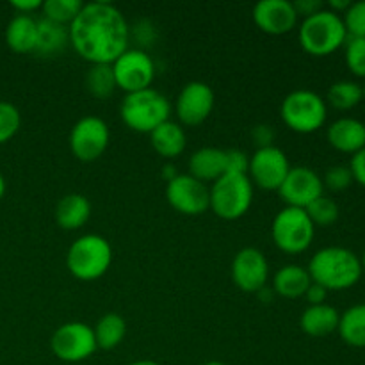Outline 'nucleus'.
I'll return each instance as SVG.
<instances>
[{
  "mask_svg": "<svg viewBox=\"0 0 365 365\" xmlns=\"http://www.w3.org/2000/svg\"><path fill=\"white\" fill-rule=\"evenodd\" d=\"M75 52L91 64H113L130 41V27L125 14L109 2L84 4L68 25Z\"/></svg>",
  "mask_w": 365,
  "mask_h": 365,
  "instance_id": "f257e3e1",
  "label": "nucleus"
},
{
  "mask_svg": "<svg viewBox=\"0 0 365 365\" xmlns=\"http://www.w3.org/2000/svg\"><path fill=\"white\" fill-rule=\"evenodd\" d=\"M314 284L323 285L327 291H346L356 285L362 277V264L355 252L342 246H327L314 253L309 267Z\"/></svg>",
  "mask_w": 365,
  "mask_h": 365,
  "instance_id": "f03ea898",
  "label": "nucleus"
},
{
  "mask_svg": "<svg viewBox=\"0 0 365 365\" xmlns=\"http://www.w3.org/2000/svg\"><path fill=\"white\" fill-rule=\"evenodd\" d=\"M299 45L310 56H328L341 48L348 39L344 20L330 9L317 11L299 25Z\"/></svg>",
  "mask_w": 365,
  "mask_h": 365,
  "instance_id": "7ed1b4c3",
  "label": "nucleus"
},
{
  "mask_svg": "<svg viewBox=\"0 0 365 365\" xmlns=\"http://www.w3.org/2000/svg\"><path fill=\"white\" fill-rule=\"evenodd\" d=\"M171 103L166 96L157 89H143V91L125 95L120 106V116L130 130L150 134L159 125L170 120Z\"/></svg>",
  "mask_w": 365,
  "mask_h": 365,
  "instance_id": "20e7f679",
  "label": "nucleus"
},
{
  "mask_svg": "<svg viewBox=\"0 0 365 365\" xmlns=\"http://www.w3.org/2000/svg\"><path fill=\"white\" fill-rule=\"evenodd\" d=\"M113 264V248L106 237L86 234L75 239L66 253L68 271L77 280L93 282L102 278Z\"/></svg>",
  "mask_w": 365,
  "mask_h": 365,
  "instance_id": "39448f33",
  "label": "nucleus"
},
{
  "mask_svg": "<svg viewBox=\"0 0 365 365\" xmlns=\"http://www.w3.org/2000/svg\"><path fill=\"white\" fill-rule=\"evenodd\" d=\"M210 207L217 217L227 221L239 220L250 210L253 202V184L248 175L225 173L212 184Z\"/></svg>",
  "mask_w": 365,
  "mask_h": 365,
  "instance_id": "423d86ee",
  "label": "nucleus"
},
{
  "mask_svg": "<svg viewBox=\"0 0 365 365\" xmlns=\"http://www.w3.org/2000/svg\"><path fill=\"white\" fill-rule=\"evenodd\" d=\"M284 123L299 134H312L319 130L328 118L327 100L310 89L291 91L280 106Z\"/></svg>",
  "mask_w": 365,
  "mask_h": 365,
  "instance_id": "0eeeda50",
  "label": "nucleus"
},
{
  "mask_svg": "<svg viewBox=\"0 0 365 365\" xmlns=\"http://www.w3.org/2000/svg\"><path fill=\"white\" fill-rule=\"evenodd\" d=\"M271 235L278 250L289 255H296L309 250V246L312 245L316 225L310 221L305 209L285 207L274 216Z\"/></svg>",
  "mask_w": 365,
  "mask_h": 365,
  "instance_id": "6e6552de",
  "label": "nucleus"
},
{
  "mask_svg": "<svg viewBox=\"0 0 365 365\" xmlns=\"http://www.w3.org/2000/svg\"><path fill=\"white\" fill-rule=\"evenodd\" d=\"M116 88L125 93H135L148 89L155 78L153 59L143 48H128L113 64Z\"/></svg>",
  "mask_w": 365,
  "mask_h": 365,
  "instance_id": "1a4fd4ad",
  "label": "nucleus"
},
{
  "mask_svg": "<svg viewBox=\"0 0 365 365\" xmlns=\"http://www.w3.org/2000/svg\"><path fill=\"white\" fill-rule=\"evenodd\" d=\"M53 355L63 362H82L96 351L95 331L86 323H66L61 324L50 341Z\"/></svg>",
  "mask_w": 365,
  "mask_h": 365,
  "instance_id": "9d476101",
  "label": "nucleus"
},
{
  "mask_svg": "<svg viewBox=\"0 0 365 365\" xmlns=\"http://www.w3.org/2000/svg\"><path fill=\"white\" fill-rule=\"evenodd\" d=\"M110 132L106 121L98 116H84L70 132L71 153L82 163H93L109 146Z\"/></svg>",
  "mask_w": 365,
  "mask_h": 365,
  "instance_id": "9b49d317",
  "label": "nucleus"
},
{
  "mask_svg": "<svg viewBox=\"0 0 365 365\" xmlns=\"http://www.w3.org/2000/svg\"><path fill=\"white\" fill-rule=\"evenodd\" d=\"M291 164L284 150L278 146H266L257 148V152L250 157L248 178L252 184L259 185L264 191H278L287 177Z\"/></svg>",
  "mask_w": 365,
  "mask_h": 365,
  "instance_id": "f8f14e48",
  "label": "nucleus"
},
{
  "mask_svg": "<svg viewBox=\"0 0 365 365\" xmlns=\"http://www.w3.org/2000/svg\"><path fill=\"white\" fill-rule=\"evenodd\" d=\"M166 200L175 210L185 216H200L210 207V191L189 173L177 175L168 182Z\"/></svg>",
  "mask_w": 365,
  "mask_h": 365,
  "instance_id": "ddd939ff",
  "label": "nucleus"
},
{
  "mask_svg": "<svg viewBox=\"0 0 365 365\" xmlns=\"http://www.w3.org/2000/svg\"><path fill=\"white\" fill-rule=\"evenodd\" d=\"M214 102L216 98H214L212 88L205 82L192 81L187 82L178 93L177 102H175V113L182 125L196 127L212 114Z\"/></svg>",
  "mask_w": 365,
  "mask_h": 365,
  "instance_id": "4468645a",
  "label": "nucleus"
},
{
  "mask_svg": "<svg viewBox=\"0 0 365 365\" xmlns=\"http://www.w3.org/2000/svg\"><path fill=\"white\" fill-rule=\"evenodd\" d=\"M323 178L309 166L291 168L284 184L278 189L287 207H298V209H307L310 203L323 196Z\"/></svg>",
  "mask_w": 365,
  "mask_h": 365,
  "instance_id": "2eb2a0df",
  "label": "nucleus"
},
{
  "mask_svg": "<svg viewBox=\"0 0 365 365\" xmlns=\"http://www.w3.org/2000/svg\"><path fill=\"white\" fill-rule=\"evenodd\" d=\"M269 264L264 253L257 248H242L232 262V280L241 291L259 292L266 287Z\"/></svg>",
  "mask_w": 365,
  "mask_h": 365,
  "instance_id": "dca6fc26",
  "label": "nucleus"
},
{
  "mask_svg": "<svg viewBox=\"0 0 365 365\" xmlns=\"http://www.w3.org/2000/svg\"><path fill=\"white\" fill-rule=\"evenodd\" d=\"M298 13L291 0H260L253 7V21L267 34H287L298 24Z\"/></svg>",
  "mask_w": 365,
  "mask_h": 365,
  "instance_id": "f3484780",
  "label": "nucleus"
},
{
  "mask_svg": "<svg viewBox=\"0 0 365 365\" xmlns=\"http://www.w3.org/2000/svg\"><path fill=\"white\" fill-rule=\"evenodd\" d=\"M328 143L342 153H351L365 148V123L356 118H339L328 127Z\"/></svg>",
  "mask_w": 365,
  "mask_h": 365,
  "instance_id": "a211bd4d",
  "label": "nucleus"
},
{
  "mask_svg": "<svg viewBox=\"0 0 365 365\" xmlns=\"http://www.w3.org/2000/svg\"><path fill=\"white\" fill-rule=\"evenodd\" d=\"M227 173L225 170V150L205 146L189 157V175L200 182H216Z\"/></svg>",
  "mask_w": 365,
  "mask_h": 365,
  "instance_id": "6ab92c4d",
  "label": "nucleus"
},
{
  "mask_svg": "<svg viewBox=\"0 0 365 365\" xmlns=\"http://www.w3.org/2000/svg\"><path fill=\"white\" fill-rule=\"evenodd\" d=\"M6 43L13 52L32 53L38 45V20L31 14H16L6 27Z\"/></svg>",
  "mask_w": 365,
  "mask_h": 365,
  "instance_id": "aec40b11",
  "label": "nucleus"
},
{
  "mask_svg": "<svg viewBox=\"0 0 365 365\" xmlns=\"http://www.w3.org/2000/svg\"><path fill=\"white\" fill-rule=\"evenodd\" d=\"M339 319H341V314L335 307L321 303V305H310L309 309L303 310L299 327L310 337H327L337 331Z\"/></svg>",
  "mask_w": 365,
  "mask_h": 365,
  "instance_id": "412c9836",
  "label": "nucleus"
},
{
  "mask_svg": "<svg viewBox=\"0 0 365 365\" xmlns=\"http://www.w3.org/2000/svg\"><path fill=\"white\" fill-rule=\"evenodd\" d=\"M91 216V203L84 195L71 192L63 196L56 205V221L64 230H77L88 223Z\"/></svg>",
  "mask_w": 365,
  "mask_h": 365,
  "instance_id": "4be33fe9",
  "label": "nucleus"
},
{
  "mask_svg": "<svg viewBox=\"0 0 365 365\" xmlns=\"http://www.w3.org/2000/svg\"><path fill=\"white\" fill-rule=\"evenodd\" d=\"M150 143H152L153 150L160 157L173 159V157H178L184 152L185 145H187V138H185L182 125L168 120L163 125H159L155 130L150 132Z\"/></svg>",
  "mask_w": 365,
  "mask_h": 365,
  "instance_id": "5701e85b",
  "label": "nucleus"
},
{
  "mask_svg": "<svg viewBox=\"0 0 365 365\" xmlns=\"http://www.w3.org/2000/svg\"><path fill=\"white\" fill-rule=\"evenodd\" d=\"M312 284L309 271L296 264L280 267L273 278V291L280 294L282 298L296 299L305 296L307 289Z\"/></svg>",
  "mask_w": 365,
  "mask_h": 365,
  "instance_id": "b1692460",
  "label": "nucleus"
},
{
  "mask_svg": "<svg viewBox=\"0 0 365 365\" xmlns=\"http://www.w3.org/2000/svg\"><path fill=\"white\" fill-rule=\"evenodd\" d=\"M68 43H70V32L66 25L56 24L46 18L38 20V45L34 53L41 57L57 56Z\"/></svg>",
  "mask_w": 365,
  "mask_h": 365,
  "instance_id": "393cba45",
  "label": "nucleus"
},
{
  "mask_svg": "<svg viewBox=\"0 0 365 365\" xmlns=\"http://www.w3.org/2000/svg\"><path fill=\"white\" fill-rule=\"evenodd\" d=\"M337 331L351 348H365V303L349 307L341 314Z\"/></svg>",
  "mask_w": 365,
  "mask_h": 365,
  "instance_id": "a878e982",
  "label": "nucleus"
},
{
  "mask_svg": "<svg viewBox=\"0 0 365 365\" xmlns=\"http://www.w3.org/2000/svg\"><path fill=\"white\" fill-rule=\"evenodd\" d=\"M93 331H95L96 346L100 349L109 351V349L120 346L121 341L125 339V335H127V323H125V319L120 314L109 312L100 317Z\"/></svg>",
  "mask_w": 365,
  "mask_h": 365,
  "instance_id": "bb28decb",
  "label": "nucleus"
},
{
  "mask_svg": "<svg viewBox=\"0 0 365 365\" xmlns=\"http://www.w3.org/2000/svg\"><path fill=\"white\" fill-rule=\"evenodd\" d=\"M328 103L339 110H349L364 100L362 86L353 81H339L330 86L327 95Z\"/></svg>",
  "mask_w": 365,
  "mask_h": 365,
  "instance_id": "cd10ccee",
  "label": "nucleus"
},
{
  "mask_svg": "<svg viewBox=\"0 0 365 365\" xmlns=\"http://www.w3.org/2000/svg\"><path fill=\"white\" fill-rule=\"evenodd\" d=\"M86 86L88 91L95 98L107 100L116 91V81H114V71L110 64H91L86 75Z\"/></svg>",
  "mask_w": 365,
  "mask_h": 365,
  "instance_id": "c85d7f7f",
  "label": "nucleus"
},
{
  "mask_svg": "<svg viewBox=\"0 0 365 365\" xmlns=\"http://www.w3.org/2000/svg\"><path fill=\"white\" fill-rule=\"evenodd\" d=\"M82 6L84 4L81 0H46V2H43L41 9L46 20H52L68 27L75 20V16L81 13Z\"/></svg>",
  "mask_w": 365,
  "mask_h": 365,
  "instance_id": "c756f323",
  "label": "nucleus"
},
{
  "mask_svg": "<svg viewBox=\"0 0 365 365\" xmlns=\"http://www.w3.org/2000/svg\"><path fill=\"white\" fill-rule=\"evenodd\" d=\"M305 210H307V214H309L310 221H312L314 225H319V227H328V225H334L335 221L339 220V214H341L337 203L324 195L319 196L316 202L310 203Z\"/></svg>",
  "mask_w": 365,
  "mask_h": 365,
  "instance_id": "7c9ffc66",
  "label": "nucleus"
},
{
  "mask_svg": "<svg viewBox=\"0 0 365 365\" xmlns=\"http://www.w3.org/2000/svg\"><path fill=\"white\" fill-rule=\"evenodd\" d=\"M21 116L20 110L13 106L11 102H4L0 100V145L7 143L16 135L20 130Z\"/></svg>",
  "mask_w": 365,
  "mask_h": 365,
  "instance_id": "2f4dec72",
  "label": "nucleus"
},
{
  "mask_svg": "<svg viewBox=\"0 0 365 365\" xmlns=\"http://www.w3.org/2000/svg\"><path fill=\"white\" fill-rule=\"evenodd\" d=\"M346 64L349 71L356 77L365 78V38H353L348 36L346 39Z\"/></svg>",
  "mask_w": 365,
  "mask_h": 365,
  "instance_id": "473e14b6",
  "label": "nucleus"
},
{
  "mask_svg": "<svg viewBox=\"0 0 365 365\" xmlns=\"http://www.w3.org/2000/svg\"><path fill=\"white\" fill-rule=\"evenodd\" d=\"M344 25L348 36L353 38H365V0L351 2L348 11L344 13Z\"/></svg>",
  "mask_w": 365,
  "mask_h": 365,
  "instance_id": "72a5a7b5",
  "label": "nucleus"
},
{
  "mask_svg": "<svg viewBox=\"0 0 365 365\" xmlns=\"http://www.w3.org/2000/svg\"><path fill=\"white\" fill-rule=\"evenodd\" d=\"M351 182H353L351 170H349V166H342V164L328 168L323 178L324 187H328L330 191H335V192L346 191V189L351 185Z\"/></svg>",
  "mask_w": 365,
  "mask_h": 365,
  "instance_id": "f704fd0d",
  "label": "nucleus"
},
{
  "mask_svg": "<svg viewBox=\"0 0 365 365\" xmlns=\"http://www.w3.org/2000/svg\"><path fill=\"white\" fill-rule=\"evenodd\" d=\"M248 166L250 157L242 150H225V170H227V173L248 175Z\"/></svg>",
  "mask_w": 365,
  "mask_h": 365,
  "instance_id": "c9c22d12",
  "label": "nucleus"
},
{
  "mask_svg": "<svg viewBox=\"0 0 365 365\" xmlns=\"http://www.w3.org/2000/svg\"><path fill=\"white\" fill-rule=\"evenodd\" d=\"M252 139L259 148H266V146H273L274 141V128L267 123L255 125L252 130Z\"/></svg>",
  "mask_w": 365,
  "mask_h": 365,
  "instance_id": "e433bc0d",
  "label": "nucleus"
},
{
  "mask_svg": "<svg viewBox=\"0 0 365 365\" xmlns=\"http://www.w3.org/2000/svg\"><path fill=\"white\" fill-rule=\"evenodd\" d=\"M349 170H351L353 180H356L362 187H365V148L356 152L355 155L351 157Z\"/></svg>",
  "mask_w": 365,
  "mask_h": 365,
  "instance_id": "4c0bfd02",
  "label": "nucleus"
},
{
  "mask_svg": "<svg viewBox=\"0 0 365 365\" xmlns=\"http://www.w3.org/2000/svg\"><path fill=\"white\" fill-rule=\"evenodd\" d=\"M292 6H294L298 16L303 18L312 16L317 11L324 9V4L321 0H296V2H292Z\"/></svg>",
  "mask_w": 365,
  "mask_h": 365,
  "instance_id": "58836bf2",
  "label": "nucleus"
},
{
  "mask_svg": "<svg viewBox=\"0 0 365 365\" xmlns=\"http://www.w3.org/2000/svg\"><path fill=\"white\" fill-rule=\"evenodd\" d=\"M327 296H328L327 289L319 284H314V282L310 284V287L307 289V292H305V298L310 305H321V303H324Z\"/></svg>",
  "mask_w": 365,
  "mask_h": 365,
  "instance_id": "ea45409f",
  "label": "nucleus"
},
{
  "mask_svg": "<svg viewBox=\"0 0 365 365\" xmlns=\"http://www.w3.org/2000/svg\"><path fill=\"white\" fill-rule=\"evenodd\" d=\"M43 2L41 0H13L11 7L18 11V14H31L32 11L41 9Z\"/></svg>",
  "mask_w": 365,
  "mask_h": 365,
  "instance_id": "a19ab883",
  "label": "nucleus"
},
{
  "mask_svg": "<svg viewBox=\"0 0 365 365\" xmlns=\"http://www.w3.org/2000/svg\"><path fill=\"white\" fill-rule=\"evenodd\" d=\"M351 6V2L349 0H330V11H334V13H346L348 11V7Z\"/></svg>",
  "mask_w": 365,
  "mask_h": 365,
  "instance_id": "79ce46f5",
  "label": "nucleus"
},
{
  "mask_svg": "<svg viewBox=\"0 0 365 365\" xmlns=\"http://www.w3.org/2000/svg\"><path fill=\"white\" fill-rule=\"evenodd\" d=\"M273 289H267V287H262L260 289L259 292H257V294H259V298H260V302H264V303H269L271 299H273Z\"/></svg>",
  "mask_w": 365,
  "mask_h": 365,
  "instance_id": "37998d69",
  "label": "nucleus"
},
{
  "mask_svg": "<svg viewBox=\"0 0 365 365\" xmlns=\"http://www.w3.org/2000/svg\"><path fill=\"white\" fill-rule=\"evenodd\" d=\"M128 365H160V364L153 362V360H138V362H132Z\"/></svg>",
  "mask_w": 365,
  "mask_h": 365,
  "instance_id": "c03bdc74",
  "label": "nucleus"
},
{
  "mask_svg": "<svg viewBox=\"0 0 365 365\" xmlns=\"http://www.w3.org/2000/svg\"><path fill=\"white\" fill-rule=\"evenodd\" d=\"M4 192H6V178H4V175L0 173V198L4 196Z\"/></svg>",
  "mask_w": 365,
  "mask_h": 365,
  "instance_id": "a18cd8bd",
  "label": "nucleus"
},
{
  "mask_svg": "<svg viewBox=\"0 0 365 365\" xmlns=\"http://www.w3.org/2000/svg\"><path fill=\"white\" fill-rule=\"evenodd\" d=\"M360 264H362V271H365V250H364V255L360 257Z\"/></svg>",
  "mask_w": 365,
  "mask_h": 365,
  "instance_id": "49530a36",
  "label": "nucleus"
},
{
  "mask_svg": "<svg viewBox=\"0 0 365 365\" xmlns=\"http://www.w3.org/2000/svg\"><path fill=\"white\" fill-rule=\"evenodd\" d=\"M203 365H227V364H223V362H207V364H203Z\"/></svg>",
  "mask_w": 365,
  "mask_h": 365,
  "instance_id": "de8ad7c7",
  "label": "nucleus"
},
{
  "mask_svg": "<svg viewBox=\"0 0 365 365\" xmlns=\"http://www.w3.org/2000/svg\"><path fill=\"white\" fill-rule=\"evenodd\" d=\"M362 91H364V100H365V84L362 86Z\"/></svg>",
  "mask_w": 365,
  "mask_h": 365,
  "instance_id": "09e8293b",
  "label": "nucleus"
}]
</instances>
